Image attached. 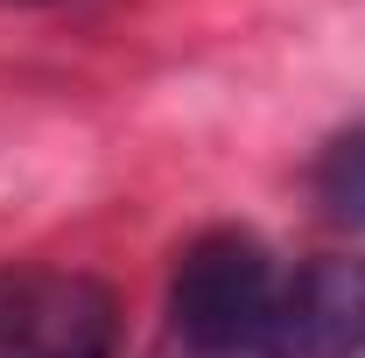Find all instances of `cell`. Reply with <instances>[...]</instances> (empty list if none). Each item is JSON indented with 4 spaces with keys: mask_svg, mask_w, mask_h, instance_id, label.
I'll use <instances>...</instances> for the list:
<instances>
[{
    "mask_svg": "<svg viewBox=\"0 0 365 358\" xmlns=\"http://www.w3.org/2000/svg\"><path fill=\"white\" fill-rule=\"evenodd\" d=\"M274 302H281V267L253 232L225 225V232H204V239L182 246L176 281H169V323H176V337L190 352H204V358L253 352L260 358Z\"/></svg>",
    "mask_w": 365,
    "mask_h": 358,
    "instance_id": "6da1fadb",
    "label": "cell"
},
{
    "mask_svg": "<svg viewBox=\"0 0 365 358\" xmlns=\"http://www.w3.org/2000/svg\"><path fill=\"white\" fill-rule=\"evenodd\" d=\"M120 302L71 267H0V358H113Z\"/></svg>",
    "mask_w": 365,
    "mask_h": 358,
    "instance_id": "7a4b0ae2",
    "label": "cell"
},
{
    "mask_svg": "<svg viewBox=\"0 0 365 358\" xmlns=\"http://www.w3.org/2000/svg\"><path fill=\"white\" fill-rule=\"evenodd\" d=\"M260 358H365V260H309L281 274Z\"/></svg>",
    "mask_w": 365,
    "mask_h": 358,
    "instance_id": "3957f363",
    "label": "cell"
},
{
    "mask_svg": "<svg viewBox=\"0 0 365 358\" xmlns=\"http://www.w3.org/2000/svg\"><path fill=\"white\" fill-rule=\"evenodd\" d=\"M317 204L337 225L365 232V120H351L344 134H330V148L317 155Z\"/></svg>",
    "mask_w": 365,
    "mask_h": 358,
    "instance_id": "277c9868",
    "label": "cell"
},
{
    "mask_svg": "<svg viewBox=\"0 0 365 358\" xmlns=\"http://www.w3.org/2000/svg\"><path fill=\"white\" fill-rule=\"evenodd\" d=\"M21 7H36V0H21Z\"/></svg>",
    "mask_w": 365,
    "mask_h": 358,
    "instance_id": "5b68a950",
    "label": "cell"
}]
</instances>
